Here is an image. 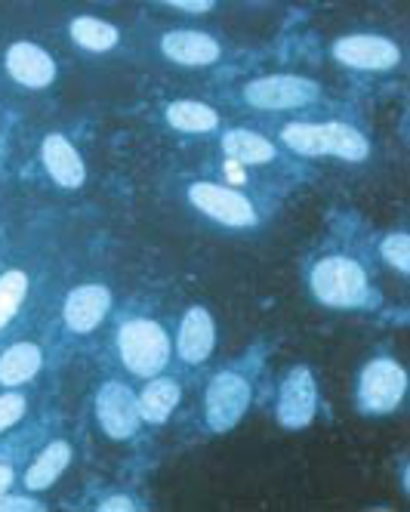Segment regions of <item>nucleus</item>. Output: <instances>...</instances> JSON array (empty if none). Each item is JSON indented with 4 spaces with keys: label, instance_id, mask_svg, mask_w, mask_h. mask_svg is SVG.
Returning a JSON list of instances; mask_svg holds the SVG:
<instances>
[{
    "label": "nucleus",
    "instance_id": "obj_1",
    "mask_svg": "<svg viewBox=\"0 0 410 512\" xmlns=\"http://www.w3.org/2000/svg\"><path fill=\"white\" fill-rule=\"evenodd\" d=\"M309 290L324 309H367L374 303V287L364 266L352 256H321L309 269Z\"/></svg>",
    "mask_w": 410,
    "mask_h": 512
},
{
    "label": "nucleus",
    "instance_id": "obj_2",
    "mask_svg": "<svg viewBox=\"0 0 410 512\" xmlns=\"http://www.w3.org/2000/svg\"><path fill=\"white\" fill-rule=\"evenodd\" d=\"M115 346H118V358L127 368V374L142 377V380L158 377L167 368L170 352H173V343H170V334L164 331V324L152 318H127L118 327Z\"/></svg>",
    "mask_w": 410,
    "mask_h": 512
},
{
    "label": "nucleus",
    "instance_id": "obj_3",
    "mask_svg": "<svg viewBox=\"0 0 410 512\" xmlns=\"http://www.w3.org/2000/svg\"><path fill=\"white\" fill-rule=\"evenodd\" d=\"M407 395V371L392 355L370 358L355 383V405L364 417H386L401 408Z\"/></svg>",
    "mask_w": 410,
    "mask_h": 512
},
{
    "label": "nucleus",
    "instance_id": "obj_4",
    "mask_svg": "<svg viewBox=\"0 0 410 512\" xmlns=\"http://www.w3.org/2000/svg\"><path fill=\"white\" fill-rule=\"evenodd\" d=\"M185 198L189 204L210 223L222 226V229H256L263 219H259V207L238 189L219 186V182L210 179H195L185 186Z\"/></svg>",
    "mask_w": 410,
    "mask_h": 512
},
{
    "label": "nucleus",
    "instance_id": "obj_5",
    "mask_svg": "<svg viewBox=\"0 0 410 512\" xmlns=\"http://www.w3.org/2000/svg\"><path fill=\"white\" fill-rule=\"evenodd\" d=\"M241 99L256 112H293L321 99V87L303 75H259L241 87Z\"/></svg>",
    "mask_w": 410,
    "mask_h": 512
},
{
    "label": "nucleus",
    "instance_id": "obj_6",
    "mask_svg": "<svg viewBox=\"0 0 410 512\" xmlns=\"http://www.w3.org/2000/svg\"><path fill=\"white\" fill-rule=\"evenodd\" d=\"M253 401V383L241 371H219L204 392V423L210 432H232Z\"/></svg>",
    "mask_w": 410,
    "mask_h": 512
},
{
    "label": "nucleus",
    "instance_id": "obj_7",
    "mask_svg": "<svg viewBox=\"0 0 410 512\" xmlns=\"http://www.w3.org/2000/svg\"><path fill=\"white\" fill-rule=\"evenodd\" d=\"M330 56L343 68L367 71V75L395 71L404 62V53L392 38H386V34H370V31L340 34V38L330 44Z\"/></svg>",
    "mask_w": 410,
    "mask_h": 512
},
{
    "label": "nucleus",
    "instance_id": "obj_8",
    "mask_svg": "<svg viewBox=\"0 0 410 512\" xmlns=\"http://www.w3.org/2000/svg\"><path fill=\"white\" fill-rule=\"evenodd\" d=\"M318 414V380L309 364H293L278 386L275 420L287 432L309 429Z\"/></svg>",
    "mask_w": 410,
    "mask_h": 512
},
{
    "label": "nucleus",
    "instance_id": "obj_9",
    "mask_svg": "<svg viewBox=\"0 0 410 512\" xmlns=\"http://www.w3.org/2000/svg\"><path fill=\"white\" fill-rule=\"evenodd\" d=\"M93 411H96V423L102 435L111 438V442H127L142 426L139 398L124 380H105L96 389Z\"/></svg>",
    "mask_w": 410,
    "mask_h": 512
},
{
    "label": "nucleus",
    "instance_id": "obj_10",
    "mask_svg": "<svg viewBox=\"0 0 410 512\" xmlns=\"http://www.w3.org/2000/svg\"><path fill=\"white\" fill-rule=\"evenodd\" d=\"M4 68H7L10 81L25 90H47L59 78L56 59L41 44H31V41L10 44L4 53Z\"/></svg>",
    "mask_w": 410,
    "mask_h": 512
},
{
    "label": "nucleus",
    "instance_id": "obj_11",
    "mask_svg": "<svg viewBox=\"0 0 410 512\" xmlns=\"http://www.w3.org/2000/svg\"><path fill=\"white\" fill-rule=\"evenodd\" d=\"M158 47H161L164 59H170L179 68H210L222 59V44L210 31H201V28L164 31Z\"/></svg>",
    "mask_w": 410,
    "mask_h": 512
},
{
    "label": "nucleus",
    "instance_id": "obj_12",
    "mask_svg": "<svg viewBox=\"0 0 410 512\" xmlns=\"http://www.w3.org/2000/svg\"><path fill=\"white\" fill-rule=\"evenodd\" d=\"M111 312V290L105 284H81L74 287L62 303V321L71 334L87 337L108 318Z\"/></svg>",
    "mask_w": 410,
    "mask_h": 512
},
{
    "label": "nucleus",
    "instance_id": "obj_13",
    "mask_svg": "<svg viewBox=\"0 0 410 512\" xmlns=\"http://www.w3.org/2000/svg\"><path fill=\"white\" fill-rule=\"evenodd\" d=\"M41 164H44V173L59 189H71V192L84 189V182H87L84 155L65 133H47L41 139Z\"/></svg>",
    "mask_w": 410,
    "mask_h": 512
},
{
    "label": "nucleus",
    "instance_id": "obj_14",
    "mask_svg": "<svg viewBox=\"0 0 410 512\" xmlns=\"http://www.w3.org/2000/svg\"><path fill=\"white\" fill-rule=\"evenodd\" d=\"M216 349V321L207 306H189L176 331V355L185 364H204Z\"/></svg>",
    "mask_w": 410,
    "mask_h": 512
},
{
    "label": "nucleus",
    "instance_id": "obj_15",
    "mask_svg": "<svg viewBox=\"0 0 410 512\" xmlns=\"http://www.w3.org/2000/svg\"><path fill=\"white\" fill-rule=\"evenodd\" d=\"M219 152L241 167H266V164L278 161L275 142L263 133H256V130H247V127H232V130L222 133Z\"/></svg>",
    "mask_w": 410,
    "mask_h": 512
},
{
    "label": "nucleus",
    "instance_id": "obj_16",
    "mask_svg": "<svg viewBox=\"0 0 410 512\" xmlns=\"http://www.w3.org/2000/svg\"><path fill=\"white\" fill-rule=\"evenodd\" d=\"M71 457H74V451H71V442H65V438H53V442L37 454L34 460H31V466L25 469V475H22V485L31 491V494H41V491H47V488H53L62 475H65V469L71 466Z\"/></svg>",
    "mask_w": 410,
    "mask_h": 512
},
{
    "label": "nucleus",
    "instance_id": "obj_17",
    "mask_svg": "<svg viewBox=\"0 0 410 512\" xmlns=\"http://www.w3.org/2000/svg\"><path fill=\"white\" fill-rule=\"evenodd\" d=\"M164 121L170 130L185 136H207L222 127V118L213 105L201 99H173L164 105Z\"/></svg>",
    "mask_w": 410,
    "mask_h": 512
},
{
    "label": "nucleus",
    "instance_id": "obj_18",
    "mask_svg": "<svg viewBox=\"0 0 410 512\" xmlns=\"http://www.w3.org/2000/svg\"><path fill=\"white\" fill-rule=\"evenodd\" d=\"M44 368V349L37 343H13L0 355V386L4 389H22L28 386Z\"/></svg>",
    "mask_w": 410,
    "mask_h": 512
},
{
    "label": "nucleus",
    "instance_id": "obj_19",
    "mask_svg": "<svg viewBox=\"0 0 410 512\" xmlns=\"http://www.w3.org/2000/svg\"><path fill=\"white\" fill-rule=\"evenodd\" d=\"M139 398V414H142V423H152V426H164L173 411L179 408V398H182V389L173 377H152L142 392H136Z\"/></svg>",
    "mask_w": 410,
    "mask_h": 512
},
{
    "label": "nucleus",
    "instance_id": "obj_20",
    "mask_svg": "<svg viewBox=\"0 0 410 512\" xmlns=\"http://www.w3.org/2000/svg\"><path fill=\"white\" fill-rule=\"evenodd\" d=\"M324 155L346 164H361L370 158V139L346 121H324Z\"/></svg>",
    "mask_w": 410,
    "mask_h": 512
},
{
    "label": "nucleus",
    "instance_id": "obj_21",
    "mask_svg": "<svg viewBox=\"0 0 410 512\" xmlns=\"http://www.w3.org/2000/svg\"><path fill=\"white\" fill-rule=\"evenodd\" d=\"M68 38H71V44L78 47V50L102 56V53H111L121 44V31H118V25H111L108 19L78 16V19H71V25H68Z\"/></svg>",
    "mask_w": 410,
    "mask_h": 512
},
{
    "label": "nucleus",
    "instance_id": "obj_22",
    "mask_svg": "<svg viewBox=\"0 0 410 512\" xmlns=\"http://www.w3.org/2000/svg\"><path fill=\"white\" fill-rule=\"evenodd\" d=\"M281 142L300 158H327L324 155V121H293L281 127Z\"/></svg>",
    "mask_w": 410,
    "mask_h": 512
},
{
    "label": "nucleus",
    "instance_id": "obj_23",
    "mask_svg": "<svg viewBox=\"0 0 410 512\" xmlns=\"http://www.w3.org/2000/svg\"><path fill=\"white\" fill-rule=\"evenodd\" d=\"M28 275L22 269H7L0 275V331L16 318V312L22 309L25 297H28Z\"/></svg>",
    "mask_w": 410,
    "mask_h": 512
},
{
    "label": "nucleus",
    "instance_id": "obj_24",
    "mask_svg": "<svg viewBox=\"0 0 410 512\" xmlns=\"http://www.w3.org/2000/svg\"><path fill=\"white\" fill-rule=\"evenodd\" d=\"M380 256L389 269H395L401 278L410 275V235L407 232H389L380 241Z\"/></svg>",
    "mask_w": 410,
    "mask_h": 512
},
{
    "label": "nucleus",
    "instance_id": "obj_25",
    "mask_svg": "<svg viewBox=\"0 0 410 512\" xmlns=\"http://www.w3.org/2000/svg\"><path fill=\"white\" fill-rule=\"evenodd\" d=\"M25 414H28V398L22 389L0 392V435H4L7 429H13L16 423H22Z\"/></svg>",
    "mask_w": 410,
    "mask_h": 512
},
{
    "label": "nucleus",
    "instance_id": "obj_26",
    "mask_svg": "<svg viewBox=\"0 0 410 512\" xmlns=\"http://www.w3.org/2000/svg\"><path fill=\"white\" fill-rule=\"evenodd\" d=\"M44 503L41 500H34L31 491L28 494H4L0 497V512H41Z\"/></svg>",
    "mask_w": 410,
    "mask_h": 512
},
{
    "label": "nucleus",
    "instance_id": "obj_27",
    "mask_svg": "<svg viewBox=\"0 0 410 512\" xmlns=\"http://www.w3.org/2000/svg\"><path fill=\"white\" fill-rule=\"evenodd\" d=\"M164 7L179 10V13H189V16H204L216 10V0H167Z\"/></svg>",
    "mask_w": 410,
    "mask_h": 512
},
{
    "label": "nucleus",
    "instance_id": "obj_28",
    "mask_svg": "<svg viewBox=\"0 0 410 512\" xmlns=\"http://www.w3.org/2000/svg\"><path fill=\"white\" fill-rule=\"evenodd\" d=\"M96 509H99V512H133V509H139V506H136V500L127 497V494H111V497H102Z\"/></svg>",
    "mask_w": 410,
    "mask_h": 512
},
{
    "label": "nucleus",
    "instance_id": "obj_29",
    "mask_svg": "<svg viewBox=\"0 0 410 512\" xmlns=\"http://www.w3.org/2000/svg\"><path fill=\"white\" fill-rule=\"evenodd\" d=\"M13 482H16L13 466H10V463H0V497H4V494L13 488Z\"/></svg>",
    "mask_w": 410,
    "mask_h": 512
}]
</instances>
